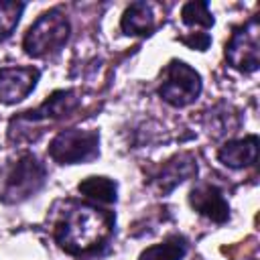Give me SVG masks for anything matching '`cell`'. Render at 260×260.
I'll return each mask as SVG.
<instances>
[{"label":"cell","instance_id":"cell-1","mask_svg":"<svg viewBox=\"0 0 260 260\" xmlns=\"http://www.w3.org/2000/svg\"><path fill=\"white\" fill-rule=\"evenodd\" d=\"M114 230V215L89 203L71 205L55 228L57 244L69 254H89L98 250Z\"/></svg>","mask_w":260,"mask_h":260},{"label":"cell","instance_id":"cell-2","mask_svg":"<svg viewBox=\"0 0 260 260\" xmlns=\"http://www.w3.org/2000/svg\"><path fill=\"white\" fill-rule=\"evenodd\" d=\"M71 24L67 16L53 8L43 12L26 30L22 39V49L30 57H45L51 53H57L69 39Z\"/></svg>","mask_w":260,"mask_h":260},{"label":"cell","instance_id":"cell-3","mask_svg":"<svg viewBox=\"0 0 260 260\" xmlns=\"http://www.w3.org/2000/svg\"><path fill=\"white\" fill-rule=\"evenodd\" d=\"M49 156L59 165L89 162L100 156V134L95 130L81 128L63 130L51 140Z\"/></svg>","mask_w":260,"mask_h":260},{"label":"cell","instance_id":"cell-4","mask_svg":"<svg viewBox=\"0 0 260 260\" xmlns=\"http://www.w3.org/2000/svg\"><path fill=\"white\" fill-rule=\"evenodd\" d=\"M47 171L43 162H39L32 154H22L6 175L4 187L0 191L2 203H20L28 197H32L45 183Z\"/></svg>","mask_w":260,"mask_h":260},{"label":"cell","instance_id":"cell-5","mask_svg":"<svg viewBox=\"0 0 260 260\" xmlns=\"http://www.w3.org/2000/svg\"><path fill=\"white\" fill-rule=\"evenodd\" d=\"M201 93V75L185 61L173 59L167 65L165 79L158 87V95L173 108H185L193 104Z\"/></svg>","mask_w":260,"mask_h":260},{"label":"cell","instance_id":"cell-6","mask_svg":"<svg viewBox=\"0 0 260 260\" xmlns=\"http://www.w3.org/2000/svg\"><path fill=\"white\" fill-rule=\"evenodd\" d=\"M225 61L242 71L252 73L260 65V22L252 16L244 26L236 28L232 39L225 45Z\"/></svg>","mask_w":260,"mask_h":260},{"label":"cell","instance_id":"cell-7","mask_svg":"<svg viewBox=\"0 0 260 260\" xmlns=\"http://www.w3.org/2000/svg\"><path fill=\"white\" fill-rule=\"evenodd\" d=\"M41 73L35 67H2L0 69V104H16L24 100L37 85Z\"/></svg>","mask_w":260,"mask_h":260},{"label":"cell","instance_id":"cell-8","mask_svg":"<svg viewBox=\"0 0 260 260\" xmlns=\"http://www.w3.org/2000/svg\"><path fill=\"white\" fill-rule=\"evenodd\" d=\"M189 203L191 207L201 213L203 217L215 221V223H225L230 219V205L223 197V193L209 183H201L191 189L189 193Z\"/></svg>","mask_w":260,"mask_h":260},{"label":"cell","instance_id":"cell-9","mask_svg":"<svg viewBox=\"0 0 260 260\" xmlns=\"http://www.w3.org/2000/svg\"><path fill=\"white\" fill-rule=\"evenodd\" d=\"M195 175H197V160L193 158V154L183 152V154L173 156L160 167L158 175L154 177V187L158 189V193L167 195L177 185H181L187 179H193Z\"/></svg>","mask_w":260,"mask_h":260},{"label":"cell","instance_id":"cell-10","mask_svg":"<svg viewBox=\"0 0 260 260\" xmlns=\"http://www.w3.org/2000/svg\"><path fill=\"white\" fill-rule=\"evenodd\" d=\"M79 95L75 89H59L53 91L37 110L26 112L22 118L24 120H55L69 116L77 106H79Z\"/></svg>","mask_w":260,"mask_h":260},{"label":"cell","instance_id":"cell-11","mask_svg":"<svg viewBox=\"0 0 260 260\" xmlns=\"http://www.w3.org/2000/svg\"><path fill=\"white\" fill-rule=\"evenodd\" d=\"M217 158L221 165L230 169H244L256 162L258 158V136H244L236 140H228L219 150Z\"/></svg>","mask_w":260,"mask_h":260},{"label":"cell","instance_id":"cell-12","mask_svg":"<svg viewBox=\"0 0 260 260\" xmlns=\"http://www.w3.org/2000/svg\"><path fill=\"white\" fill-rule=\"evenodd\" d=\"M154 14L152 6L148 2H132L120 20V28L124 35L138 37V35H150L154 30Z\"/></svg>","mask_w":260,"mask_h":260},{"label":"cell","instance_id":"cell-13","mask_svg":"<svg viewBox=\"0 0 260 260\" xmlns=\"http://www.w3.org/2000/svg\"><path fill=\"white\" fill-rule=\"evenodd\" d=\"M77 191L83 197H87L91 201H98V203H104V205L116 203V197H118L116 181H112L110 177H98V175L83 179L77 185Z\"/></svg>","mask_w":260,"mask_h":260},{"label":"cell","instance_id":"cell-14","mask_svg":"<svg viewBox=\"0 0 260 260\" xmlns=\"http://www.w3.org/2000/svg\"><path fill=\"white\" fill-rule=\"evenodd\" d=\"M187 248L189 244L183 236H169L165 242L146 248L138 260H183Z\"/></svg>","mask_w":260,"mask_h":260},{"label":"cell","instance_id":"cell-15","mask_svg":"<svg viewBox=\"0 0 260 260\" xmlns=\"http://www.w3.org/2000/svg\"><path fill=\"white\" fill-rule=\"evenodd\" d=\"M181 20L187 24V26H203V28H209L213 26V14L209 12V4L203 2V0H193V2H187L183 8H181Z\"/></svg>","mask_w":260,"mask_h":260},{"label":"cell","instance_id":"cell-16","mask_svg":"<svg viewBox=\"0 0 260 260\" xmlns=\"http://www.w3.org/2000/svg\"><path fill=\"white\" fill-rule=\"evenodd\" d=\"M22 10H24L22 2H14V0L0 2V41H6L14 32L16 24L22 16Z\"/></svg>","mask_w":260,"mask_h":260},{"label":"cell","instance_id":"cell-17","mask_svg":"<svg viewBox=\"0 0 260 260\" xmlns=\"http://www.w3.org/2000/svg\"><path fill=\"white\" fill-rule=\"evenodd\" d=\"M181 41L191 47V49H197V51H205L211 43V37L207 32H191V37H181Z\"/></svg>","mask_w":260,"mask_h":260}]
</instances>
